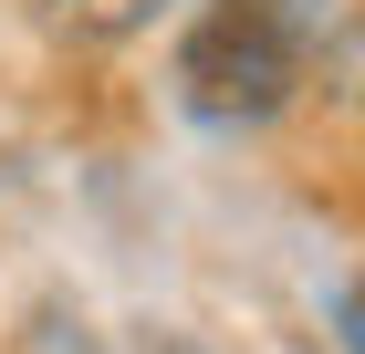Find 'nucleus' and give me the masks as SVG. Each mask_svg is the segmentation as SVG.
Here are the masks:
<instances>
[{
	"instance_id": "nucleus-3",
	"label": "nucleus",
	"mask_w": 365,
	"mask_h": 354,
	"mask_svg": "<svg viewBox=\"0 0 365 354\" xmlns=\"http://www.w3.org/2000/svg\"><path fill=\"white\" fill-rule=\"evenodd\" d=\"M334 333H344V354H365V281L334 292Z\"/></svg>"
},
{
	"instance_id": "nucleus-1",
	"label": "nucleus",
	"mask_w": 365,
	"mask_h": 354,
	"mask_svg": "<svg viewBox=\"0 0 365 354\" xmlns=\"http://www.w3.org/2000/svg\"><path fill=\"white\" fill-rule=\"evenodd\" d=\"M303 83V21L292 0H209L178 42V94L209 125H261Z\"/></svg>"
},
{
	"instance_id": "nucleus-2",
	"label": "nucleus",
	"mask_w": 365,
	"mask_h": 354,
	"mask_svg": "<svg viewBox=\"0 0 365 354\" xmlns=\"http://www.w3.org/2000/svg\"><path fill=\"white\" fill-rule=\"evenodd\" d=\"M31 11H42L63 42H136L168 0H31Z\"/></svg>"
}]
</instances>
